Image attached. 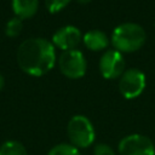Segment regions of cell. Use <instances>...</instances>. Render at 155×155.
<instances>
[{
	"label": "cell",
	"mask_w": 155,
	"mask_h": 155,
	"mask_svg": "<svg viewBox=\"0 0 155 155\" xmlns=\"http://www.w3.org/2000/svg\"><path fill=\"white\" fill-rule=\"evenodd\" d=\"M16 57L19 68L33 76H41L46 74L56 63L53 44L42 38L24 40L18 46Z\"/></svg>",
	"instance_id": "cell-1"
},
{
	"label": "cell",
	"mask_w": 155,
	"mask_h": 155,
	"mask_svg": "<svg viewBox=\"0 0 155 155\" xmlns=\"http://www.w3.org/2000/svg\"><path fill=\"white\" fill-rule=\"evenodd\" d=\"M145 40L147 33L143 27L132 22L115 27L111 34V44L119 52L131 53L138 51L145 44Z\"/></svg>",
	"instance_id": "cell-2"
},
{
	"label": "cell",
	"mask_w": 155,
	"mask_h": 155,
	"mask_svg": "<svg viewBox=\"0 0 155 155\" xmlns=\"http://www.w3.org/2000/svg\"><path fill=\"white\" fill-rule=\"evenodd\" d=\"M67 134L70 144L79 148H87L94 142V128L92 122L84 115H74L67 125Z\"/></svg>",
	"instance_id": "cell-3"
},
{
	"label": "cell",
	"mask_w": 155,
	"mask_h": 155,
	"mask_svg": "<svg viewBox=\"0 0 155 155\" xmlns=\"http://www.w3.org/2000/svg\"><path fill=\"white\" fill-rule=\"evenodd\" d=\"M147 80L143 71L136 68L126 69L119 80V91L126 99H133L140 96L145 88Z\"/></svg>",
	"instance_id": "cell-4"
},
{
	"label": "cell",
	"mask_w": 155,
	"mask_h": 155,
	"mask_svg": "<svg viewBox=\"0 0 155 155\" xmlns=\"http://www.w3.org/2000/svg\"><path fill=\"white\" fill-rule=\"evenodd\" d=\"M61 73L68 79H80L86 73V59L81 51H63L58 58Z\"/></svg>",
	"instance_id": "cell-5"
},
{
	"label": "cell",
	"mask_w": 155,
	"mask_h": 155,
	"mask_svg": "<svg viewBox=\"0 0 155 155\" xmlns=\"http://www.w3.org/2000/svg\"><path fill=\"white\" fill-rule=\"evenodd\" d=\"M120 155H155V144L143 134H128L119 143Z\"/></svg>",
	"instance_id": "cell-6"
},
{
	"label": "cell",
	"mask_w": 155,
	"mask_h": 155,
	"mask_svg": "<svg viewBox=\"0 0 155 155\" xmlns=\"http://www.w3.org/2000/svg\"><path fill=\"white\" fill-rule=\"evenodd\" d=\"M126 70V63L121 52L116 50L105 51L99 59V71L107 80L120 78Z\"/></svg>",
	"instance_id": "cell-7"
},
{
	"label": "cell",
	"mask_w": 155,
	"mask_h": 155,
	"mask_svg": "<svg viewBox=\"0 0 155 155\" xmlns=\"http://www.w3.org/2000/svg\"><path fill=\"white\" fill-rule=\"evenodd\" d=\"M81 40H82L81 33L74 25L62 27L52 36L53 46H56L63 51L75 50L79 46V44L81 42Z\"/></svg>",
	"instance_id": "cell-8"
},
{
	"label": "cell",
	"mask_w": 155,
	"mask_h": 155,
	"mask_svg": "<svg viewBox=\"0 0 155 155\" xmlns=\"http://www.w3.org/2000/svg\"><path fill=\"white\" fill-rule=\"evenodd\" d=\"M82 41H84L85 46L91 51H102L105 47H108V45H109L107 34L98 29L87 31L82 36Z\"/></svg>",
	"instance_id": "cell-9"
},
{
	"label": "cell",
	"mask_w": 155,
	"mask_h": 155,
	"mask_svg": "<svg viewBox=\"0 0 155 155\" xmlns=\"http://www.w3.org/2000/svg\"><path fill=\"white\" fill-rule=\"evenodd\" d=\"M39 7V0H12V10L16 17L27 19L33 17Z\"/></svg>",
	"instance_id": "cell-10"
},
{
	"label": "cell",
	"mask_w": 155,
	"mask_h": 155,
	"mask_svg": "<svg viewBox=\"0 0 155 155\" xmlns=\"http://www.w3.org/2000/svg\"><path fill=\"white\" fill-rule=\"evenodd\" d=\"M0 155H28L25 147L17 140H7L0 147Z\"/></svg>",
	"instance_id": "cell-11"
},
{
	"label": "cell",
	"mask_w": 155,
	"mask_h": 155,
	"mask_svg": "<svg viewBox=\"0 0 155 155\" xmlns=\"http://www.w3.org/2000/svg\"><path fill=\"white\" fill-rule=\"evenodd\" d=\"M47 155H80V151L70 143H61L51 148Z\"/></svg>",
	"instance_id": "cell-12"
},
{
	"label": "cell",
	"mask_w": 155,
	"mask_h": 155,
	"mask_svg": "<svg viewBox=\"0 0 155 155\" xmlns=\"http://www.w3.org/2000/svg\"><path fill=\"white\" fill-rule=\"evenodd\" d=\"M22 28H23V22L21 18L18 17H13L11 18L7 23H6V27H5V33L7 36L10 38H16L21 34L22 31Z\"/></svg>",
	"instance_id": "cell-13"
},
{
	"label": "cell",
	"mask_w": 155,
	"mask_h": 155,
	"mask_svg": "<svg viewBox=\"0 0 155 155\" xmlns=\"http://www.w3.org/2000/svg\"><path fill=\"white\" fill-rule=\"evenodd\" d=\"M71 0H45L46 8L51 13H57L62 11Z\"/></svg>",
	"instance_id": "cell-14"
},
{
	"label": "cell",
	"mask_w": 155,
	"mask_h": 155,
	"mask_svg": "<svg viewBox=\"0 0 155 155\" xmlns=\"http://www.w3.org/2000/svg\"><path fill=\"white\" fill-rule=\"evenodd\" d=\"M93 155H115V151L110 145L105 143H99L94 147Z\"/></svg>",
	"instance_id": "cell-15"
},
{
	"label": "cell",
	"mask_w": 155,
	"mask_h": 155,
	"mask_svg": "<svg viewBox=\"0 0 155 155\" xmlns=\"http://www.w3.org/2000/svg\"><path fill=\"white\" fill-rule=\"evenodd\" d=\"M4 82H5V80H4V76L0 74V90L2 88V86H4Z\"/></svg>",
	"instance_id": "cell-16"
},
{
	"label": "cell",
	"mask_w": 155,
	"mask_h": 155,
	"mask_svg": "<svg viewBox=\"0 0 155 155\" xmlns=\"http://www.w3.org/2000/svg\"><path fill=\"white\" fill-rule=\"evenodd\" d=\"M76 1L80 2V4H84V5H85V4H88V2L92 1V0H76Z\"/></svg>",
	"instance_id": "cell-17"
}]
</instances>
